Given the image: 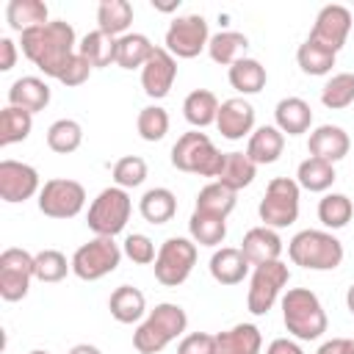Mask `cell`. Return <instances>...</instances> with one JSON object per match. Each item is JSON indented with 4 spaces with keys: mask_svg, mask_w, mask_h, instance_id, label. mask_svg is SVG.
Returning <instances> with one entry per match:
<instances>
[{
    "mask_svg": "<svg viewBox=\"0 0 354 354\" xmlns=\"http://www.w3.org/2000/svg\"><path fill=\"white\" fill-rule=\"evenodd\" d=\"M138 210L149 224H166L174 218L177 213V196L169 188H149L144 191V196L138 199Z\"/></svg>",
    "mask_w": 354,
    "mask_h": 354,
    "instance_id": "1f68e13d",
    "label": "cell"
},
{
    "mask_svg": "<svg viewBox=\"0 0 354 354\" xmlns=\"http://www.w3.org/2000/svg\"><path fill=\"white\" fill-rule=\"evenodd\" d=\"M88 75H91V64L77 53V55L66 64V69L61 72V77H58V80H61L64 86H80V83H86V80H88Z\"/></svg>",
    "mask_w": 354,
    "mask_h": 354,
    "instance_id": "c3c4849f",
    "label": "cell"
},
{
    "mask_svg": "<svg viewBox=\"0 0 354 354\" xmlns=\"http://www.w3.org/2000/svg\"><path fill=\"white\" fill-rule=\"evenodd\" d=\"M171 166L188 174H199V177H218L224 166V152L216 149L207 133L188 130L171 147Z\"/></svg>",
    "mask_w": 354,
    "mask_h": 354,
    "instance_id": "5b68a950",
    "label": "cell"
},
{
    "mask_svg": "<svg viewBox=\"0 0 354 354\" xmlns=\"http://www.w3.org/2000/svg\"><path fill=\"white\" fill-rule=\"evenodd\" d=\"M348 133L337 124H321L310 133V141H307V149H310V158H321L326 163H337L348 155Z\"/></svg>",
    "mask_w": 354,
    "mask_h": 354,
    "instance_id": "ac0fdd59",
    "label": "cell"
},
{
    "mask_svg": "<svg viewBox=\"0 0 354 354\" xmlns=\"http://www.w3.org/2000/svg\"><path fill=\"white\" fill-rule=\"evenodd\" d=\"M263 335L254 324H235L216 335V354H260Z\"/></svg>",
    "mask_w": 354,
    "mask_h": 354,
    "instance_id": "7402d4cb",
    "label": "cell"
},
{
    "mask_svg": "<svg viewBox=\"0 0 354 354\" xmlns=\"http://www.w3.org/2000/svg\"><path fill=\"white\" fill-rule=\"evenodd\" d=\"M210 33H207V19L202 14H185L171 19L166 28L163 44L174 58H196L202 50H207Z\"/></svg>",
    "mask_w": 354,
    "mask_h": 354,
    "instance_id": "7c38bea8",
    "label": "cell"
},
{
    "mask_svg": "<svg viewBox=\"0 0 354 354\" xmlns=\"http://www.w3.org/2000/svg\"><path fill=\"white\" fill-rule=\"evenodd\" d=\"M254 174H257V163L246 152H224V166H221L216 180L238 194L241 188L252 185Z\"/></svg>",
    "mask_w": 354,
    "mask_h": 354,
    "instance_id": "f1b7e54d",
    "label": "cell"
},
{
    "mask_svg": "<svg viewBox=\"0 0 354 354\" xmlns=\"http://www.w3.org/2000/svg\"><path fill=\"white\" fill-rule=\"evenodd\" d=\"M33 277H36V271H33V254L30 252L11 246L0 254V296L6 301L25 299Z\"/></svg>",
    "mask_w": 354,
    "mask_h": 354,
    "instance_id": "4fadbf2b",
    "label": "cell"
},
{
    "mask_svg": "<svg viewBox=\"0 0 354 354\" xmlns=\"http://www.w3.org/2000/svg\"><path fill=\"white\" fill-rule=\"evenodd\" d=\"M177 80V58L166 47H155L149 61L141 69V86L144 94L152 100H163Z\"/></svg>",
    "mask_w": 354,
    "mask_h": 354,
    "instance_id": "2e32d148",
    "label": "cell"
},
{
    "mask_svg": "<svg viewBox=\"0 0 354 354\" xmlns=\"http://www.w3.org/2000/svg\"><path fill=\"white\" fill-rule=\"evenodd\" d=\"M288 282H290V268L282 260L254 266L252 279H249V293H246L249 313L252 315H266L274 307V301L279 299V293Z\"/></svg>",
    "mask_w": 354,
    "mask_h": 354,
    "instance_id": "30bf717a",
    "label": "cell"
},
{
    "mask_svg": "<svg viewBox=\"0 0 354 354\" xmlns=\"http://www.w3.org/2000/svg\"><path fill=\"white\" fill-rule=\"evenodd\" d=\"M108 310H111V315H113L119 324H136V321H141L144 313H147V299H144V293H141L138 288H133V285H119V288L111 293V299H108Z\"/></svg>",
    "mask_w": 354,
    "mask_h": 354,
    "instance_id": "484cf974",
    "label": "cell"
},
{
    "mask_svg": "<svg viewBox=\"0 0 354 354\" xmlns=\"http://www.w3.org/2000/svg\"><path fill=\"white\" fill-rule=\"evenodd\" d=\"M41 191V183H39V171L30 166V163H22V160H0V199L3 202H25L30 196H36Z\"/></svg>",
    "mask_w": 354,
    "mask_h": 354,
    "instance_id": "9a60e30c",
    "label": "cell"
},
{
    "mask_svg": "<svg viewBox=\"0 0 354 354\" xmlns=\"http://www.w3.org/2000/svg\"><path fill=\"white\" fill-rule=\"evenodd\" d=\"M122 252H124L133 263H138V266H149V263H155V257H158L152 238L144 235V232H133V235H127L124 243H122Z\"/></svg>",
    "mask_w": 354,
    "mask_h": 354,
    "instance_id": "bcb514c9",
    "label": "cell"
},
{
    "mask_svg": "<svg viewBox=\"0 0 354 354\" xmlns=\"http://www.w3.org/2000/svg\"><path fill=\"white\" fill-rule=\"evenodd\" d=\"M86 205V188L69 177H53L39 191V210L50 218H75Z\"/></svg>",
    "mask_w": 354,
    "mask_h": 354,
    "instance_id": "8fae6325",
    "label": "cell"
},
{
    "mask_svg": "<svg viewBox=\"0 0 354 354\" xmlns=\"http://www.w3.org/2000/svg\"><path fill=\"white\" fill-rule=\"evenodd\" d=\"M113 183L119 188H138L144 180H147V160L141 155H124L113 163Z\"/></svg>",
    "mask_w": 354,
    "mask_h": 354,
    "instance_id": "f6af8a7d",
    "label": "cell"
},
{
    "mask_svg": "<svg viewBox=\"0 0 354 354\" xmlns=\"http://www.w3.org/2000/svg\"><path fill=\"white\" fill-rule=\"evenodd\" d=\"M246 47H249V39L243 33H238V30H218L207 41V55L216 64H221V66H232L235 61L243 58Z\"/></svg>",
    "mask_w": 354,
    "mask_h": 354,
    "instance_id": "d6a6232c",
    "label": "cell"
},
{
    "mask_svg": "<svg viewBox=\"0 0 354 354\" xmlns=\"http://www.w3.org/2000/svg\"><path fill=\"white\" fill-rule=\"evenodd\" d=\"M335 177H337V174H335V163H326V160H321V158H307V160H301L299 169H296V183H299V188L313 191V194L329 191L332 183H335Z\"/></svg>",
    "mask_w": 354,
    "mask_h": 354,
    "instance_id": "e575fe53",
    "label": "cell"
},
{
    "mask_svg": "<svg viewBox=\"0 0 354 354\" xmlns=\"http://www.w3.org/2000/svg\"><path fill=\"white\" fill-rule=\"evenodd\" d=\"M216 127L224 138L230 141H241L243 136L254 133V108L249 100L243 97H230L218 105V116H216Z\"/></svg>",
    "mask_w": 354,
    "mask_h": 354,
    "instance_id": "e0dca14e",
    "label": "cell"
},
{
    "mask_svg": "<svg viewBox=\"0 0 354 354\" xmlns=\"http://www.w3.org/2000/svg\"><path fill=\"white\" fill-rule=\"evenodd\" d=\"M136 130L144 141H160L169 133V113L160 105H147L138 111Z\"/></svg>",
    "mask_w": 354,
    "mask_h": 354,
    "instance_id": "ee69618b",
    "label": "cell"
},
{
    "mask_svg": "<svg viewBox=\"0 0 354 354\" xmlns=\"http://www.w3.org/2000/svg\"><path fill=\"white\" fill-rule=\"evenodd\" d=\"M321 102L329 111H340L348 108L354 102V72H337L326 80V86L321 88Z\"/></svg>",
    "mask_w": 354,
    "mask_h": 354,
    "instance_id": "7bdbcfd3",
    "label": "cell"
},
{
    "mask_svg": "<svg viewBox=\"0 0 354 354\" xmlns=\"http://www.w3.org/2000/svg\"><path fill=\"white\" fill-rule=\"evenodd\" d=\"M266 354H304V351H301V346H299L296 340H290V337H277V340L268 343Z\"/></svg>",
    "mask_w": 354,
    "mask_h": 354,
    "instance_id": "816d5d0a",
    "label": "cell"
},
{
    "mask_svg": "<svg viewBox=\"0 0 354 354\" xmlns=\"http://www.w3.org/2000/svg\"><path fill=\"white\" fill-rule=\"evenodd\" d=\"M299 196H301V188L293 177H274L266 185V194L257 205L263 227H271V230L290 227L299 218Z\"/></svg>",
    "mask_w": 354,
    "mask_h": 354,
    "instance_id": "52a82bcc",
    "label": "cell"
},
{
    "mask_svg": "<svg viewBox=\"0 0 354 354\" xmlns=\"http://www.w3.org/2000/svg\"><path fill=\"white\" fill-rule=\"evenodd\" d=\"M22 53L30 64H36L47 77H61V72L66 69V64L77 55V39H75V28L64 19H50L41 28L25 30L22 39Z\"/></svg>",
    "mask_w": 354,
    "mask_h": 354,
    "instance_id": "6da1fadb",
    "label": "cell"
},
{
    "mask_svg": "<svg viewBox=\"0 0 354 354\" xmlns=\"http://www.w3.org/2000/svg\"><path fill=\"white\" fill-rule=\"evenodd\" d=\"M218 97L207 88H194L185 100H183V116L194 130H202L207 124H216L218 116Z\"/></svg>",
    "mask_w": 354,
    "mask_h": 354,
    "instance_id": "d4e9b609",
    "label": "cell"
},
{
    "mask_svg": "<svg viewBox=\"0 0 354 354\" xmlns=\"http://www.w3.org/2000/svg\"><path fill=\"white\" fill-rule=\"evenodd\" d=\"M177 354H216V335L207 332H191L180 340Z\"/></svg>",
    "mask_w": 354,
    "mask_h": 354,
    "instance_id": "7dc6e473",
    "label": "cell"
},
{
    "mask_svg": "<svg viewBox=\"0 0 354 354\" xmlns=\"http://www.w3.org/2000/svg\"><path fill=\"white\" fill-rule=\"evenodd\" d=\"M77 53L91 64V69H102V66H111L116 64V39L102 33L100 28L97 30H88L80 44H77Z\"/></svg>",
    "mask_w": 354,
    "mask_h": 354,
    "instance_id": "f546056e",
    "label": "cell"
},
{
    "mask_svg": "<svg viewBox=\"0 0 354 354\" xmlns=\"http://www.w3.org/2000/svg\"><path fill=\"white\" fill-rule=\"evenodd\" d=\"M346 307H348V313L354 315V282H351L348 290H346Z\"/></svg>",
    "mask_w": 354,
    "mask_h": 354,
    "instance_id": "db71d44e",
    "label": "cell"
},
{
    "mask_svg": "<svg viewBox=\"0 0 354 354\" xmlns=\"http://www.w3.org/2000/svg\"><path fill=\"white\" fill-rule=\"evenodd\" d=\"M33 271L39 282H61L72 271V260L58 249H41L33 254Z\"/></svg>",
    "mask_w": 354,
    "mask_h": 354,
    "instance_id": "b9f144b4",
    "label": "cell"
},
{
    "mask_svg": "<svg viewBox=\"0 0 354 354\" xmlns=\"http://www.w3.org/2000/svg\"><path fill=\"white\" fill-rule=\"evenodd\" d=\"M14 64H17V44L8 36H3L0 39V72L14 69Z\"/></svg>",
    "mask_w": 354,
    "mask_h": 354,
    "instance_id": "f907efd6",
    "label": "cell"
},
{
    "mask_svg": "<svg viewBox=\"0 0 354 354\" xmlns=\"http://www.w3.org/2000/svg\"><path fill=\"white\" fill-rule=\"evenodd\" d=\"M207 268L218 285H238L249 274V260L243 257L241 246H221L213 252Z\"/></svg>",
    "mask_w": 354,
    "mask_h": 354,
    "instance_id": "44dd1931",
    "label": "cell"
},
{
    "mask_svg": "<svg viewBox=\"0 0 354 354\" xmlns=\"http://www.w3.org/2000/svg\"><path fill=\"white\" fill-rule=\"evenodd\" d=\"M266 80H268L266 66L257 58H246L243 55L241 61H235L230 66V86L235 91H241V94H257V91H263L266 88Z\"/></svg>",
    "mask_w": 354,
    "mask_h": 354,
    "instance_id": "836d02e7",
    "label": "cell"
},
{
    "mask_svg": "<svg viewBox=\"0 0 354 354\" xmlns=\"http://www.w3.org/2000/svg\"><path fill=\"white\" fill-rule=\"evenodd\" d=\"M335 58H337V53H332V50H326V47H321V44H315L310 39H304L299 44V50H296V61H299L301 72L304 75H315V77L332 72Z\"/></svg>",
    "mask_w": 354,
    "mask_h": 354,
    "instance_id": "f35d334b",
    "label": "cell"
},
{
    "mask_svg": "<svg viewBox=\"0 0 354 354\" xmlns=\"http://www.w3.org/2000/svg\"><path fill=\"white\" fill-rule=\"evenodd\" d=\"M152 6H155L158 11H174V8L180 6V3H152Z\"/></svg>",
    "mask_w": 354,
    "mask_h": 354,
    "instance_id": "11a10c76",
    "label": "cell"
},
{
    "mask_svg": "<svg viewBox=\"0 0 354 354\" xmlns=\"http://www.w3.org/2000/svg\"><path fill=\"white\" fill-rule=\"evenodd\" d=\"M185 326H188L185 310L180 304L160 301V304H155V310H149V315L133 332V346L138 354H158L174 337H180L185 332Z\"/></svg>",
    "mask_w": 354,
    "mask_h": 354,
    "instance_id": "7a4b0ae2",
    "label": "cell"
},
{
    "mask_svg": "<svg viewBox=\"0 0 354 354\" xmlns=\"http://www.w3.org/2000/svg\"><path fill=\"white\" fill-rule=\"evenodd\" d=\"M282 149H285V133H282L277 124H263V127H257V130L249 136V144H246V155H249L257 166H266V163L279 160Z\"/></svg>",
    "mask_w": 354,
    "mask_h": 354,
    "instance_id": "603a6c76",
    "label": "cell"
},
{
    "mask_svg": "<svg viewBox=\"0 0 354 354\" xmlns=\"http://www.w3.org/2000/svg\"><path fill=\"white\" fill-rule=\"evenodd\" d=\"M6 19L11 25V30H17L19 36L25 30H33V28H41L47 25V6L41 0H11L6 6Z\"/></svg>",
    "mask_w": 354,
    "mask_h": 354,
    "instance_id": "4316f807",
    "label": "cell"
},
{
    "mask_svg": "<svg viewBox=\"0 0 354 354\" xmlns=\"http://www.w3.org/2000/svg\"><path fill=\"white\" fill-rule=\"evenodd\" d=\"M348 33H351V11L346 6L332 3V6H324L318 11L307 39L321 44V47H326V50H332V53H337L346 44Z\"/></svg>",
    "mask_w": 354,
    "mask_h": 354,
    "instance_id": "5bb4252c",
    "label": "cell"
},
{
    "mask_svg": "<svg viewBox=\"0 0 354 354\" xmlns=\"http://www.w3.org/2000/svg\"><path fill=\"white\" fill-rule=\"evenodd\" d=\"M133 25V6L127 0H102L97 6V28L113 39L130 33Z\"/></svg>",
    "mask_w": 354,
    "mask_h": 354,
    "instance_id": "83f0119b",
    "label": "cell"
},
{
    "mask_svg": "<svg viewBox=\"0 0 354 354\" xmlns=\"http://www.w3.org/2000/svg\"><path fill=\"white\" fill-rule=\"evenodd\" d=\"M8 105L22 108L28 113H39L50 105V86L36 75L17 77L8 88Z\"/></svg>",
    "mask_w": 354,
    "mask_h": 354,
    "instance_id": "ffe728a7",
    "label": "cell"
},
{
    "mask_svg": "<svg viewBox=\"0 0 354 354\" xmlns=\"http://www.w3.org/2000/svg\"><path fill=\"white\" fill-rule=\"evenodd\" d=\"M188 232H191V241L199 246H218L227 238V218L194 210L188 218Z\"/></svg>",
    "mask_w": 354,
    "mask_h": 354,
    "instance_id": "8d00e7d4",
    "label": "cell"
},
{
    "mask_svg": "<svg viewBox=\"0 0 354 354\" xmlns=\"http://www.w3.org/2000/svg\"><path fill=\"white\" fill-rule=\"evenodd\" d=\"M66 354H102L97 346H91V343H77V346H72Z\"/></svg>",
    "mask_w": 354,
    "mask_h": 354,
    "instance_id": "f5cc1de1",
    "label": "cell"
},
{
    "mask_svg": "<svg viewBox=\"0 0 354 354\" xmlns=\"http://www.w3.org/2000/svg\"><path fill=\"white\" fill-rule=\"evenodd\" d=\"M235 202H238V199H235V191L227 188V185H221L218 180H213V183H207V185L196 194V207H194V210L227 218V216L235 210Z\"/></svg>",
    "mask_w": 354,
    "mask_h": 354,
    "instance_id": "d590c367",
    "label": "cell"
},
{
    "mask_svg": "<svg viewBox=\"0 0 354 354\" xmlns=\"http://www.w3.org/2000/svg\"><path fill=\"white\" fill-rule=\"evenodd\" d=\"M30 127H33V113L14 108V105H6L0 111V147L25 141L30 136Z\"/></svg>",
    "mask_w": 354,
    "mask_h": 354,
    "instance_id": "74e56055",
    "label": "cell"
},
{
    "mask_svg": "<svg viewBox=\"0 0 354 354\" xmlns=\"http://www.w3.org/2000/svg\"><path fill=\"white\" fill-rule=\"evenodd\" d=\"M282 321L296 340H318L326 332V313L310 288H290L282 296Z\"/></svg>",
    "mask_w": 354,
    "mask_h": 354,
    "instance_id": "3957f363",
    "label": "cell"
},
{
    "mask_svg": "<svg viewBox=\"0 0 354 354\" xmlns=\"http://www.w3.org/2000/svg\"><path fill=\"white\" fill-rule=\"evenodd\" d=\"M315 354H354V340L351 337H332L318 346Z\"/></svg>",
    "mask_w": 354,
    "mask_h": 354,
    "instance_id": "681fc988",
    "label": "cell"
},
{
    "mask_svg": "<svg viewBox=\"0 0 354 354\" xmlns=\"http://www.w3.org/2000/svg\"><path fill=\"white\" fill-rule=\"evenodd\" d=\"M274 119H277V127L288 136H301L310 130L313 124V108L310 102H304L301 97H285L277 102L274 108Z\"/></svg>",
    "mask_w": 354,
    "mask_h": 354,
    "instance_id": "cb8c5ba5",
    "label": "cell"
},
{
    "mask_svg": "<svg viewBox=\"0 0 354 354\" xmlns=\"http://www.w3.org/2000/svg\"><path fill=\"white\" fill-rule=\"evenodd\" d=\"M83 144V127L75 119H58L47 127V147L58 155H69Z\"/></svg>",
    "mask_w": 354,
    "mask_h": 354,
    "instance_id": "ab89813d",
    "label": "cell"
},
{
    "mask_svg": "<svg viewBox=\"0 0 354 354\" xmlns=\"http://www.w3.org/2000/svg\"><path fill=\"white\" fill-rule=\"evenodd\" d=\"M28 354H50V351H44V348H33V351H28Z\"/></svg>",
    "mask_w": 354,
    "mask_h": 354,
    "instance_id": "9f6ffc18",
    "label": "cell"
},
{
    "mask_svg": "<svg viewBox=\"0 0 354 354\" xmlns=\"http://www.w3.org/2000/svg\"><path fill=\"white\" fill-rule=\"evenodd\" d=\"M241 252L243 257L249 260V266H263V263H271V260H279L282 254V238L277 230L271 227H252L243 241H241Z\"/></svg>",
    "mask_w": 354,
    "mask_h": 354,
    "instance_id": "d6986e66",
    "label": "cell"
},
{
    "mask_svg": "<svg viewBox=\"0 0 354 354\" xmlns=\"http://www.w3.org/2000/svg\"><path fill=\"white\" fill-rule=\"evenodd\" d=\"M196 266V243L191 238H166L158 249V257H155V279L166 288H177L183 285L191 271Z\"/></svg>",
    "mask_w": 354,
    "mask_h": 354,
    "instance_id": "9c48e42d",
    "label": "cell"
},
{
    "mask_svg": "<svg viewBox=\"0 0 354 354\" xmlns=\"http://www.w3.org/2000/svg\"><path fill=\"white\" fill-rule=\"evenodd\" d=\"M122 246L113 238H91L88 243L77 246L72 254V274L83 282H97L105 274H113L122 263Z\"/></svg>",
    "mask_w": 354,
    "mask_h": 354,
    "instance_id": "ba28073f",
    "label": "cell"
},
{
    "mask_svg": "<svg viewBox=\"0 0 354 354\" xmlns=\"http://www.w3.org/2000/svg\"><path fill=\"white\" fill-rule=\"evenodd\" d=\"M155 44L144 33H124L116 39V66L122 69H144Z\"/></svg>",
    "mask_w": 354,
    "mask_h": 354,
    "instance_id": "4dcf8cb0",
    "label": "cell"
},
{
    "mask_svg": "<svg viewBox=\"0 0 354 354\" xmlns=\"http://www.w3.org/2000/svg\"><path fill=\"white\" fill-rule=\"evenodd\" d=\"M288 254L293 266L310 271H335L343 263V243L326 230H301L290 238Z\"/></svg>",
    "mask_w": 354,
    "mask_h": 354,
    "instance_id": "277c9868",
    "label": "cell"
},
{
    "mask_svg": "<svg viewBox=\"0 0 354 354\" xmlns=\"http://www.w3.org/2000/svg\"><path fill=\"white\" fill-rule=\"evenodd\" d=\"M354 216V205L346 194H326L318 202V218L329 230H343Z\"/></svg>",
    "mask_w": 354,
    "mask_h": 354,
    "instance_id": "60d3db41",
    "label": "cell"
},
{
    "mask_svg": "<svg viewBox=\"0 0 354 354\" xmlns=\"http://www.w3.org/2000/svg\"><path fill=\"white\" fill-rule=\"evenodd\" d=\"M130 210H133V202H130V194L119 185H111V188H102L94 202L88 205V216H86V224L94 235H102V238H113L119 235L127 221H130Z\"/></svg>",
    "mask_w": 354,
    "mask_h": 354,
    "instance_id": "8992f818",
    "label": "cell"
}]
</instances>
